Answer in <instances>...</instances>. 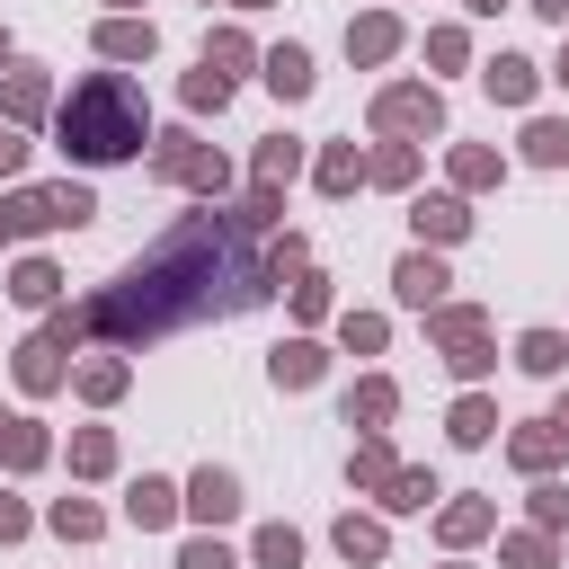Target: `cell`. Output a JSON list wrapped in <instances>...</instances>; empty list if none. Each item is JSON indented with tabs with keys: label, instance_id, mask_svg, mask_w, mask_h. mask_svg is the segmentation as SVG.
<instances>
[{
	"label": "cell",
	"instance_id": "ab89813d",
	"mask_svg": "<svg viewBox=\"0 0 569 569\" xmlns=\"http://www.w3.org/2000/svg\"><path fill=\"white\" fill-rule=\"evenodd\" d=\"M338 347H347V356H382V347H391V320H382V311H338Z\"/></svg>",
	"mask_w": 569,
	"mask_h": 569
},
{
	"label": "cell",
	"instance_id": "4fadbf2b",
	"mask_svg": "<svg viewBox=\"0 0 569 569\" xmlns=\"http://www.w3.org/2000/svg\"><path fill=\"white\" fill-rule=\"evenodd\" d=\"M36 231H62L53 187H0V249H18V240H36Z\"/></svg>",
	"mask_w": 569,
	"mask_h": 569
},
{
	"label": "cell",
	"instance_id": "484cf974",
	"mask_svg": "<svg viewBox=\"0 0 569 569\" xmlns=\"http://www.w3.org/2000/svg\"><path fill=\"white\" fill-rule=\"evenodd\" d=\"M498 427H507V418H498V400H489V391H462V400L445 409V436H453L462 453H480V445H498Z\"/></svg>",
	"mask_w": 569,
	"mask_h": 569
},
{
	"label": "cell",
	"instance_id": "b9f144b4",
	"mask_svg": "<svg viewBox=\"0 0 569 569\" xmlns=\"http://www.w3.org/2000/svg\"><path fill=\"white\" fill-rule=\"evenodd\" d=\"M178 98H187V116H222V107H231V80H222V71H204V62H196V71H187V80H178Z\"/></svg>",
	"mask_w": 569,
	"mask_h": 569
},
{
	"label": "cell",
	"instance_id": "d590c367",
	"mask_svg": "<svg viewBox=\"0 0 569 569\" xmlns=\"http://www.w3.org/2000/svg\"><path fill=\"white\" fill-rule=\"evenodd\" d=\"M196 62H204V71H222V80H240V71H249V62H267V53H258V44H249V36H240V27H213V36H204V53H196Z\"/></svg>",
	"mask_w": 569,
	"mask_h": 569
},
{
	"label": "cell",
	"instance_id": "f6af8a7d",
	"mask_svg": "<svg viewBox=\"0 0 569 569\" xmlns=\"http://www.w3.org/2000/svg\"><path fill=\"white\" fill-rule=\"evenodd\" d=\"M44 187H53V213H62V231H89V222H98V196H89L80 178H44Z\"/></svg>",
	"mask_w": 569,
	"mask_h": 569
},
{
	"label": "cell",
	"instance_id": "7402d4cb",
	"mask_svg": "<svg viewBox=\"0 0 569 569\" xmlns=\"http://www.w3.org/2000/svg\"><path fill=\"white\" fill-rule=\"evenodd\" d=\"M320 373H329V347H320V338H284V347L267 356V382H276V391H320Z\"/></svg>",
	"mask_w": 569,
	"mask_h": 569
},
{
	"label": "cell",
	"instance_id": "681fc988",
	"mask_svg": "<svg viewBox=\"0 0 569 569\" xmlns=\"http://www.w3.org/2000/svg\"><path fill=\"white\" fill-rule=\"evenodd\" d=\"M18 169H27V133L0 124V187H18Z\"/></svg>",
	"mask_w": 569,
	"mask_h": 569
},
{
	"label": "cell",
	"instance_id": "8fae6325",
	"mask_svg": "<svg viewBox=\"0 0 569 569\" xmlns=\"http://www.w3.org/2000/svg\"><path fill=\"white\" fill-rule=\"evenodd\" d=\"M240 507H249V498H240V480H231L222 462H204V471H187V516H196L204 533H222V525H240Z\"/></svg>",
	"mask_w": 569,
	"mask_h": 569
},
{
	"label": "cell",
	"instance_id": "d6a6232c",
	"mask_svg": "<svg viewBox=\"0 0 569 569\" xmlns=\"http://www.w3.org/2000/svg\"><path fill=\"white\" fill-rule=\"evenodd\" d=\"M71 480H107L116 471V427H71Z\"/></svg>",
	"mask_w": 569,
	"mask_h": 569
},
{
	"label": "cell",
	"instance_id": "680465c9",
	"mask_svg": "<svg viewBox=\"0 0 569 569\" xmlns=\"http://www.w3.org/2000/svg\"><path fill=\"white\" fill-rule=\"evenodd\" d=\"M445 569H462V560H445Z\"/></svg>",
	"mask_w": 569,
	"mask_h": 569
},
{
	"label": "cell",
	"instance_id": "6f0895ef",
	"mask_svg": "<svg viewBox=\"0 0 569 569\" xmlns=\"http://www.w3.org/2000/svg\"><path fill=\"white\" fill-rule=\"evenodd\" d=\"M222 9H276V0H222Z\"/></svg>",
	"mask_w": 569,
	"mask_h": 569
},
{
	"label": "cell",
	"instance_id": "4316f807",
	"mask_svg": "<svg viewBox=\"0 0 569 569\" xmlns=\"http://www.w3.org/2000/svg\"><path fill=\"white\" fill-rule=\"evenodd\" d=\"M258 80H267V89H276L284 107H302V98L320 89V71H311V53H302V44H276V53L258 62Z\"/></svg>",
	"mask_w": 569,
	"mask_h": 569
},
{
	"label": "cell",
	"instance_id": "5b68a950",
	"mask_svg": "<svg viewBox=\"0 0 569 569\" xmlns=\"http://www.w3.org/2000/svg\"><path fill=\"white\" fill-rule=\"evenodd\" d=\"M53 71L44 62H9L0 71V124H18V133H36V124H53Z\"/></svg>",
	"mask_w": 569,
	"mask_h": 569
},
{
	"label": "cell",
	"instance_id": "7a4b0ae2",
	"mask_svg": "<svg viewBox=\"0 0 569 569\" xmlns=\"http://www.w3.org/2000/svg\"><path fill=\"white\" fill-rule=\"evenodd\" d=\"M53 142H62V160H80V169L142 160V142H151V98H142V80H133V71H80L71 98L53 107Z\"/></svg>",
	"mask_w": 569,
	"mask_h": 569
},
{
	"label": "cell",
	"instance_id": "f546056e",
	"mask_svg": "<svg viewBox=\"0 0 569 569\" xmlns=\"http://www.w3.org/2000/svg\"><path fill=\"white\" fill-rule=\"evenodd\" d=\"M516 373L560 382V373H569V338H560V329H525V338H516Z\"/></svg>",
	"mask_w": 569,
	"mask_h": 569
},
{
	"label": "cell",
	"instance_id": "9c48e42d",
	"mask_svg": "<svg viewBox=\"0 0 569 569\" xmlns=\"http://www.w3.org/2000/svg\"><path fill=\"white\" fill-rule=\"evenodd\" d=\"M71 365H80V356H62V347H53L44 329L9 347V373H18V391H27V400H44V391H62V382H71Z\"/></svg>",
	"mask_w": 569,
	"mask_h": 569
},
{
	"label": "cell",
	"instance_id": "ac0fdd59",
	"mask_svg": "<svg viewBox=\"0 0 569 569\" xmlns=\"http://www.w3.org/2000/svg\"><path fill=\"white\" fill-rule=\"evenodd\" d=\"M53 462V436H44V418H27V409H0V471H44Z\"/></svg>",
	"mask_w": 569,
	"mask_h": 569
},
{
	"label": "cell",
	"instance_id": "6da1fadb",
	"mask_svg": "<svg viewBox=\"0 0 569 569\" xmlns=\"http://www.w3.org/2000/svg\"><path fill=\"white\" fill-rule=\"evenodd\" d=\"M267 231L240 222V204H196L178 213L124 276H107L89 302H80V329L98 347H151L187 320H213V311H249L267 293Z\"/></svg>",
	"mask_w": 569,
	"mask_h": 569
},
{
	"label": "cell",
	"instance_id": "c3c4849f",
	"mask_svg": "<svg viewBox=\"0 0 569 569\" xmlns=\"http://www.w3.org/2000/svg\"><path fill=\"white\" fill-rule=\"evenodd\" d=\"M27 533H36V507H27V498H9V489H0V542H27Z\"/></svg>",
	"mask_w": 569,
	"mask_h": 569
},
{
	"label": "cell",
	"instance_id": "ee69618b",
	"mask_svg": "<svg viewBox=\"0 0 569 569\" xmlns=\"http://www.w3.org/2000/svg\"><path fill=\"white\" fill-rule=\"evenodd\" d=\"M427 62H436V71H471V27H453V18L427 27Z\"/></svg>",
	"mask_w": 569,
	"mask_h": 569
},
{
	"label": "cell",
	"instance_id": "8d00e7d4",
	"mask_svg": "<svg viewBox=\"0 0 569 569\" xmlns=\"http://www.w3.org/2000/svg\"><path fill=\"white\" fill-rule=\"evenodd\" d=\"M445 373H453L462 391H480V382L498 373V347H489V329H480V338H453V347H445Z\"/></svg>",
	"mask_w": 569,
	"mask_h": 569
},
{
	"label": "cell",
	"instance_id": "11a10c76",
	"mask_svg": "<svg viewBox=\"0 0 569 569\" xmlns=\"http://www.w3.org/2000/svg\"><path fill=\"white\" fill-rule=\"evenodd\" d=\"M551 80H560V89H569V36H560V62H551Z\"/></svg>",
	"mask_w": 569,
	"mask_h": 569
},
{
	"label": "cell",
	"instance_id": "ba28073f",
	"mask_svg": "<svg viewBox=\"0 0 569 569\" xmlns=\"http://www.w3.org/2000/svg\"><path fill=\"white\" fill-rule=\"evenodd\" d=\"M445 284H453V276H445V249H409V258L391 267V302H400V311H418V320L445 302Z\"/></svg>",
	"mask_w": 569,
	"mask_h": 569
},
{
	"label": "cell",
	"instance_id": "3957f363",
	"mask_svg": "<svg viewBox=\"0 0 569 569\" xmlns=\"http://www.w3.org/2000/svg\"><path fill=\"white\" fill-rule=\"evenodd\" d=\"M151 178L160 187H187V196H204V204H222L231 196V160L204 142V133H151Z\"/></svg>",
	"mask_w": 569,
	"mask_h": 569
},
{
	"label": "cell",
	"instance_id": "603a6c76",
	"mask_svg": "<svg viewBox=\"0 0 569 569\" xmlns=\"http://www.w3.org/2000/svg\"><path fill=\"white\" fill-rule=\"evenodd\" d=\"M89 44H98V62H151L160 53V27L151 18H98Z\"/></svg>",
	"mask_w": 569,
	"mask_h": 569
},
{
	"label": "cell",
	"instance_id": "f5cc1de1",
	"mask_svg": "<svg viewBox=\"0 0 569 569\" xmlns=\"http://www.w3.org/2000/svg\"><path fill=\"white\" fill-rule=\"evenodd\" d=\"M107 18H142V0H107Z\"/></svg>",
	"mask_w": 569,
	"mask_h": 569
},
{
	"label": "cell",
	"instance_id": "d4e9b609",
	"mask_svg": "<svg viewBox=\"0 0 569 569\" xmlns=\"http://www.w3.org/2000/svg\"><path fill=\"white\" fill-rule=\"evenodd\" d=\"M445 178H453V196H489V187H507V160L489 142H453L445 151Z\"/></svg>",
	"mask_w": 569,
	"mask_h": 569
},
{
	"label": "cell",
	"instance_id": "f907efd6",
	"mask_svg": "<svg viewBox=\"0 0 569 569\" xmlns=\"http://www.w3.org/2000/svg\"><path fill=\"white\" fill-rule=\"evenodd\" d=\"M525 9H533V18H551V27L569 36V0H525Z\"/></svg>",
	"mask_w": 569,
	"mask_h": 569
},
{
	"label": "cell",
	"instance_id": "1f68e13d",
	"mask_svg": "<svg viewBox=\"0 0 569 569\" xmlns=\"http://www.w3.org/2000/svg\"><path fill=\"white\" fill-rule=\"evenodd\" d=\"M516 151H525L533 169H569V116H525Z\"/></svg>",
	"mask_w": 569,
	"mask_h": 569
},
{
	"label": "cell",
	"instance_id": "5bb4252c",
	"mask_svg": "<svg viewBox=\"0 0 569 569\" xmlns=\"http://www.w3.org/2000/svg\"><path fill=\"white\" fill-rule=\"evenodd\" d=\"M400 44H409V27H400L391 9H365V18H347V62H356V71H382Z\"/></svg>",
	"mask_w": 569,
	"mask_h": 569
},
{
	"label": "cell",
	"instance_id": "ffe728a7",
	"mask_svg": "<svg viewBox=\"0 0 569 569\" xmlns=\"http://www.w3.org/2000/svg\"><path fill=\"white\" fill-rule=\"evenodd\" d=\"M391 480H400V453H391V436H356V453H347V489L356 498H391Z\"/></svg>",
	"mask_w": 569,
	"mask_h": 569
},
{
	"label": "cell",
	"instance_id": "836d02e7",
	"mask_svg": "<svg viewBox=\"0 0 569 569\" xmlns=\"http://www.w3.org/2000/svg\"><path fill=\"white\" fill-rule=\"evenodd\" d=\"M44 533H62V542H98V533H107V507H98V498H53V507H44Z\"/></svg>",
	"mask_w": 569,
	"mask_h": 569
},
{
	"label": "cell",
	"instance_id": "cb8c5ba5",
	"mask_svg": "<svg viewBox=\"0 0 569 569\" xmlns=\"http://www.w3.org/2000/svg\"><path fill=\"white\" fill-rule=\"evenodd\" d=\"M302 169H311V151H302L293 133H267V142L249 151V187H276V196H284V187H293Z\"/></svg>",
	"mask_w": 569,
	"mask_h": 569
},
{
	"label": "cell",
	"instance_id": "e0dca14e",
	"mask_svg": "<svg viewBox=\"0 0 569 569\" xmlns=\"http://www.w3.org/2000/svg\"><path fill=\"white\" fill-rule=\"evenodd\" d=\"M329 551H338L347 569H382V560H391V525H382V516H356V507H347V516L329 525Z\"/></svg>",
	"mask_w": 569,
	"mask_h": 569
},
{
	"label": "cell",
	"instance_id": "60d3db41",
	"mask_svg": "<svg viewBox=\"0 0 569 569\" xmlns=\"http://www.w3.org/2000/svg\"><path fill=\"white\" fill-rule=\"evenodd\" d=\"M525 525H533V533H569V480H533Z\"/></svg>",
	"mask_w": 569,
	"mask_h": 569
},
{
	"label": "cell",
	"instance_id": "bcb514c9",
	"mask_svg": "<svg viewBox=\"0 0 569 569\" xmlns=\"http://www.w3.org/2000/svg\"><path fill=\"white\" fill-rule=\"evenodd\" d=\"M178 569H240V551H231L222 533H187V542H178Z\"/></svg>",
	"mask_w": 569,
	"mask_h": 569
},
{
	"label": "cell",
	"instance_id": "f35d334b",
	"mask_svg": "<svg viewBox=\"0 0 569 569\" xmlns=\"http://www.w3.org/2000/svg\"><path fill=\"white\" fill-rule=\"evenodd\" d=\"M480 329H489V311H480V302H436V311H427V338H436V347L480 338Z\"/></svg>",
	"mask_w": 569,
	"mask_h": 569
},
{
	"label": "cell",
	"instance_id": "f1b7e54d",
	"mask_svg": "<svg viewBox=\"0 0 569 569\" xmlns=\"http://www.w3.org/2000/svg\"><path fill=\"white\" fill-rule=\"evenodd\" d=\"M365 187L409 196V187H418V142H373V151H365Z\"/></svg>",
	"mask_w": 569,
	"mask_h": 569
},
{
	"label": "cell",
	"instance_id": "db71d44e",
	"mask_svg": "<svg viewBox=\"0 0 569 569\" xmlns=\"http://www.w3.org/2000/svg\"><path fill=\"white\" fill-rule=\"evenodd\" d=\"M551 427H560V436H569V391H560V400H551Z\"/></svg>",
	"mask_w": 569,
	"mask_h": 569
},
{
	"label": "cell",
	"instance_id": "9f6ffc18",
	"mask_svg": "<svg viewBox=\"0 0 569 569\" xmlns=\"http://www.w3.org/2000/svg\"><path fill=\"white\" fill-rule=\"evenodd\" d=\"M9 62H18V44H9V27H0V71H9Z\"/></svg>",
	"mask_w": 569,
	"mask_h": 569
},
{
	"label": "cell",
	"instance_id": "816d5d0a",
	"mask_svg": "<svg viewBox=\"0 0 569 569\" xmlns=\"http://www.w3.org/2000/svg\"><path fill=\"white\" fill-rule=\"evenodd\" d=\"M462 9H471V18H498V9H516V0H462Z\"/></svg>",
	"mask_w": 569,
	"mask_h": 569
},
{
	"label": "cell",
	"instance_id": "e575fe53",
	"mask_svg": "<svg viewBox=\"0 0 569 569\" xmlns=\"http://www.w3.org/2000/svg\"><path fill=\"white\" fill-rule=\"evenodd\" d=\"M498 569H560V533H533V525L498 533Z\"/></svg>",
	"mask_w": 569,
	"mask_h": 569
},
{
	"label": "cell",
	"instance_id": "7c38bea8",
	"mask_svg": "<svg viewBox=\"0 0 569 569\" xmlns=\"http://www.w3.org/2000/svg\"><path fill=\"white\" fill-rule=\"evenodd\" d=\"M489 533H498V498L462 489V498L436 507V542H445V551H471V542H489Z\"/></svg>",
	"mask_w": 569,
	"mask_h": 569
},
{
	"label": "cell",
	"instance_id": "91938a15",
	"mask_svg": "<svg viewBox=\"0 0 569 569\" xmlns=\"http://www.w3.org/2000/svg\"><path fill=\"white\" fill-rule=\"evenodd\" d=\"M204 9H213V0H204Z\"/></svg>",
	"mask_w": 569,
	"mask_h": 569
},
{
	"label": "cell",
	"instance_id": "7bdbcfd3",
	"mask_svg": "<svg viewBox=\"0 0 569 569\" xmlns=\"http://www.w3.org/2000/svg\"><path fill=\"white\" fill-rule=\"evenodd\" d=\"M284 302H293V320H302V329H311V320H329V311H338V293H329V276H311V267H302V276H293V284H284Z\"/></svg>",
	"mask_w": 569,
	"mask_h": 569
},
{
	"label": "cell",
	"instance_id": "8992f818",
	"mask_svg": "<svg viewBox=\"0 0 569 569\" xmlns=\"http://www.w3.org/2000/svg\"><path fill=\"white\" fill-rule=\"evenodd\" d=\"M409 231H418V249H453V240H471V196H453V187L409 196Z\"/></svg>",
	"mask_w": 569,
	"mask_h": 569
},
{
	"label": "cell",
	"instance_id": "74e56055",
	"mask_svg": "<svg viewBox=\"0 0 569 569\" xmlns=\"http://www.w3.org/2000/svg\"><path fill=\"white\" fill-rule=\"evenodd\" d=\"M249 569H302V533L293 525H258L249 533Z\"/></svg>",
	"mask_w": 569,
	"mask_h": 569
},
{
	"label": "cell",
	"instance_id": "4dcf8cb0",
	"mask_svg": "<svg viewBox=\"0 0 569 569\" xmlns=\"http://www.w3.org/2000/svg\"><path fill=\"white\" fill-rule=\"evenodd\" d=\"M427 507H445V480H436L427 462H400V480H391L382 516H427Z\"/></svg>",
	"mask_w": 569,
	"mask_h": 569
},
{
	"label": "cell",
	"instance_id": "52a82bcc",
	"mask_svg": "<svg viewBox=\"0 0 569 569\" xmlns=\"http://www.w3.org/2000/svg\"><path fill=\"white\" fill-rule=\"evenodd\" d=\"M133 533H169L178 516H187V489L178 480H160V471H142V480H124V507H116Z\"/></svg>",
	"mask_w": 569,
	"mask_h": 569
},
{
	"label": "cell",
	"instance_id": "d6986e66",
	"mask_svg": "<svg viewBox=\"0 0 569 569\" xmlns=\"http://www.w3.org/2000/svg\"><path fill=\"white\" fill-rule=\"evenodd\" d=\"M542 80H551V71H542V62H525V53H489V62H480V89H489L498 107H533V98H542Z\"/></svg>",
	"mask_w": 569,
	"mask_h": 569
},
{
	"label": "cell",
	"instance_id": "30bf717a",
	"mask_svg": "<svg viewBox=\"0 0 569 569\" xmlns=\"http://www.w3.org/2000/svg\"><path fill=\"white\" fill-rule=\"evenodd\" d=\"M338 418H347L356 436H382V427L400 418V382H391V373H356V382L338 391Z\"/></svg>",
	"mask_w": 569,
	"mask_h": 569
},
{
	"label": "cell",
	"instance_id": "7dc6e473",
	"mask_svg": "<svg viewBox=\"0 0 569 569\" xmlns=\"http://www.w3.org/2000/svg\"><path fill=\"white\" fill-rule=\"evenodd\" d=\"M240 222H249V231H276V222H284V196H276V187H240Z\"/></svg>",
	"mask_w": 569,
	"mask_h": 569
},
{
	"label": "cell",
	"instance_id": "2e32d148",
	"mask_svg": "<svg viewBox=\"0 0 569 569\" xmlns=\"http://www.w3.org/2000/svg\"><path fill=\"white\" fill-rule=\"evenodd\" d=\"M560 453H569V436H560L551 418H525V427H507V462H516L525 480H551V471H560Z\"/></svg>",
	"mask_w": 569,
	"mask_h": 569
},
{
	"label": "cell",
	"instance_id": "9a60e30c",
	"mask_svg": "<svg viewBox=\"0 0 569 569\" xmlns=\"http://www.w3.org/2000/svg\"><path fill=\"white\" fill-rule=\"evenodd\" d=\"M71 391H80L89 409H116V400L133 391V365H124V347H98V356H80V365H71Z\"/></svg>",
	"mask_w": 569,
	"mask_h": 569
},
{
	"label": "cell",
	"instance_id": "44dd1931",
	"mask_svg": "<svg viewBox=\"0 0 569 569\" xmlns=\"http://www.w3.org/2000/svg\"><path fill=\"white\" fill-rule=\"evenodd\" d=\"M311 187H320L329 204H347V196L365 187V142H320V151H311Z\"/></svg>",
	"mask_w": 569,
	"mask_h": 569
},
{
	"label": "cell",
	"instance_id": "83f0119b",
	"mask_svg": "<svg viewBox=\"0 0 569 569\" xmlns=\"http://www.w3.org/2000/svg\"><path fill=\"white\" fill-rule=\"evenodd\" d=\"M9 302H18V311H53V302H62V267H53V258H18V267H9Z\"/></svg>",
	"mask_w": 569,
	"mask_h": 569
},
{
	"label": "cell",
	"instance_id": "277c9868",
	"mask_svg": "<svg viewBox=\"0 0 569 569\" xmlns=\"http://www.w3.org/2000/svg\"><path fill=\"white\" fill-rule=\"evenodd\" d=\"M373 133L382 142H436L445 133V89L436 80H382L373 89Z\"/></svg>",
	"mask_w": 569,
	"mask_h": 569
}]
</instances>
